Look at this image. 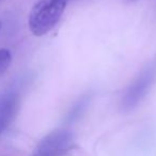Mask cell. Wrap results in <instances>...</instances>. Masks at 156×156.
<instances>
[{
	"label": "cell",
	"mask_w": 156,
	"mask_h": 156,
	"mask_svg": "<svg viewBox=\"0 0 156 156\" xmlns=\"http://www.w3.org/2000/svg\"><path fill=\"white\" fill-rule=\"evenodd\" d=\"M69 0H39L28 17V26L35 37H43L56 27L61 20Z\"/></svg>",
	"instance_id": "obj_1"
},
{
	"label": "cell",
	"mask_w": 156,
	"mask_h": 156,
	"mask_svg": "<svg viewBox=\"0 0 156 156\" xmlns=\"http://www.w3.org/2000/svg\"><path fill=\"white\" fill-rule=\"evenodd\" d=\"M74 136L67 129H56L35 147L33 156H65L73 147Z\"/></svg>",
	"instance_id": "obj_2"
},
{
	"label": "cell",
	"mask_w": 156,
	"mask_h": 156,
	"mask_svg": "<svg viewBox=\"0 0 156 156\" xmlns=\"http://www.w3.org/2000/svg\"><path fill=\"white\" fill-rule=\"evenodd\" d=\"M155 74L156 67L154 65H150L149 67L141 72V74L135 79L134 83L127 88L121 102L122 107L125 110H130L135 108L147 95L150 88L152 87Z\"/></svg>",
	"instance_id": "obj_3"
},
{
	"label": "cell",
	"mask_w": 156,
	"mask_h": 156,
	"mask_svg": "<svg viewBox=\"0 0 156 156\" xmlns=\"http://www.w3.org/2000/svg\"><path fill=\"white\" fill-rule=\"evenodd\" d=\"M18 107V95L15 92L0 94V129L7 127L14 119Z\"/></svg>",
	"instance_id": "obj_4"
},
{
	"label": "cell",
	"mask_w": 156,
	"mask_h": 156,
	"mask_svg": "<svg viewBox=\"0 0 156 156\" xmlns=\"http://www.w3.org/2000/svg\"><path fill=\"white\" fill-rule=\"evenodd\" d=\"M12 62V54L7 48L0 49V77L9 69Z\"/></svg>",
	"instance_id": "obj_5"
},
{
	"label": "cell",
	"mask_w": 156,
	"mask_h": 156,
	"mask_svg": "<svg viewBox=\"0 0 156 156\" xmlns=\"http://www.w3.org/2000/svg\"><path fill=\"white\" fill-rule=\"evenodd\" d=\"M88 102H89V98L88 96H83V98H80V101L75 105L74 109L71 112V117H76V115H79V111H83V109H85L88 105Z\"/></svg>",
	"instance_id": "obj_6"
},
{
	"label": "cell",
	"mask_w": 156,
	"mask_h": 156,
	"mask_svg": "<svg viewBox=\"0 0 156 156\" xmlns=\"http://www.w3.org/2000/svg\"><path fill=\"white\" fill-rule=\"evenodd\" d=\"M1 27H2V24H1V22H0V30H1Z\"/></svg>",
	"instance_id": "obj_7"
}]
</instances>
